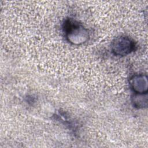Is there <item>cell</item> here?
<instances>
[{
	"label": "cell",
	"instance_id": "obj_1",
	"mask_svg": "<svg viewBox=\"0 0 148 148\" xmlns=\"http://www.w3.org/2000/svg\"><path fill=\"white\" fill-rule=\"evenodd\" d=\"M63 29L66 39L73 45H80L84 43L88 38L87 30L75 21L66 20L64 24Z\"/></svg>",
	"mask_w": 148,
	"mask_h": 148
},
{
	"label": "cell",
	"instance_id": "obj_2",
	"mask_svg": "<svg viewBox=\"0 0 148 148\" xmlns=\"http://www.w3.org/2000/svg\"><path fill=\"white\" fill-rule=\"evenodd\" d=\"M135 47L133 40L128 36H121L115 38L112 43V53L117 56H125L132 51Z\"/></svg>",
	"mask_w": 148,
	"mask_h": 148
},
{
	"label": "cell",
	"instance_id": "obj_3",
	"mask_svg": "<svg viewBox=\"0 0 148 148\" xmlns=\"http://www.w3.org/2000/svg\"><path fill=\"white\" fill-rule=\"evenodd\" d=\"M130 84L135 94H147V79L146 75L139 74L133 76L131 78Z\"/></svg>",
	"mask_w": 148,
	"mask_h": 148
},
{
	"label": "cell",
	"instance_id": "obj_4",
	"mask_svg": "<svg viewBox=\"0 0 148 148\" xmlns=\"http://www.w3.org/2000/svg\"><path fill=\"white\" fill-rule=\"evenodd\" d=\"M145 94H135L134 97L132 102L135 107L143 108L147 106V97H143Z\"/></svg>",
	"mask_w": 148,
	"mask_h": 148
}]
</instances>
